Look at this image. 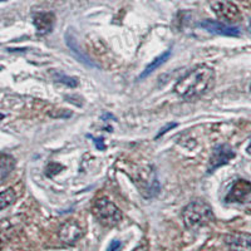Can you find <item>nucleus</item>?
<instances>
[{
	"label": "nucleus",
	"instance_id": "9",
	"mask_svg": "<svg viewBox=\"0 0 251 251\" xmlns=\"http://www.w3.org/2000/svg\"><path fill=\"white\" fill-rule=\"evenodd\" d=\"M225 243L231 251H251V235L231 232L225 236Z\"/></svg>",
	"mask_w": 251,
	"mask_h": 251
},
{
	"label": "nucleus",
	"instance_id": "19",
	"mask_svg": "<svg viewBox=\"0 0 251 251\" xmlns=\"http://www.w3.org/2000/svg\"><path fill=\"white\" fill-rule=\"evenodd\" d=\"M50 116H53V118H59V117H62V118H66L67 116H71L72 114V112L71 111H59V112H55V113H53V112H50Z\"/></svg>",
	"mask_w": 251,
	"mask_h": 251
},
{
	"label": "nucleus",
	"instance_id": "8",
	"mask_svg": "<svg viewBox=\"0 0 251 251\" xmlns=\"http://www.w3.org/2000/svg\"><path fill=\"white\" fill-rule=\"evenodd\" d=\"M83 234H84L83 228L75 223V220H69V221L63 224L60 226L59 231H58L59 240L66 245H75L78 240L83 236Z\"/></svg>",
	"mask_w": 251,
	"mask_h": 251
},
{
	"label": "nucleus",
	"instance_id": "4",
	"mask_svg": "<svg viewBox=\"0 0 251 251\" xmlns=\"http://www.w3.org/2000/svg\"><path fill=\"white\" fill-rule=\"evenodd\" d=\"M208 4L211 6L212 12L220 19L228 22V23H236L241 20V13H240L239 8L230 0H208Z\"/></svg>",
	"mask_w": 251,
	"mask_h": 251
},
{
	"label": "nucleus",
	"instance_id": "17",
	"mask_svg": "<svg viewBox=\"0 0 251 251\" xmlns=\"http://www.w3.org/2000/svg\"><path fill=\"white\" fill-rule=\"evenodd\" d=\"M66 40H67V43H68L69 48H71L72 50L75 51V54L77 55V58L80 60V62L86 63V64H89V66H93V63H92L91 60H89L88 58L86 57V55L83 54V53L79 50V49L75 48V39H73V38L71 37V35H68V37L66 38Z\"/></svg>",
	"mask_w": 251,
	"mask_h": 251
},
{
	"label": "nucleus",
	"instance_id": "21",
	"mask_svg": "<svg viewBox=\"0 0 251 251\" xmlns=\"http://www.w3.org/2000/svg\"><path fill=\"white\" fill-rule=\"evenodd\" d=\"M133 251H149V245L147 244H142V245L137 246Z\"/></svg>",
	"mask_w": 251,
	"mask_h": 251
},
{
	"label": "nucleus",
	"instance_id": "18",
	"mask_svg": "<svg viewBox=\"0 0 251 251\" xmlns=\"http://www.w3.org/2000/svg\"><path fill=\"white\" fill-rule=\"evenodd\" d=\"M121 249H122V243L118 241V240H113V241L109 244L107 251H121Z\"/></svg>",
	"mask_w": 251,
	"mask_h": 251
},
{
	"label": "nucleus",
	"instance_id": "23",
	"mask_svg": "<svg viewBox=\"0 0 251 251\" xmlns=\"http://www.w3.org/2000/svg\"><path fill=\"white\" fill-rule=\"evenodd\" d=\"M246 151H248V153L251 156V142H250V145H249V147H248V150H246Z\"/></svg>",
	"mask_w": 251,
	"mask_h": 251
},
{
	"label": "nucleus",
	"instance_id": "7",
	"mask_svg": "<svg viewBox=\"0 0 251 251\" xmlns=\"http://www.w3.org/2000/svg\"><path fill=\"white\" fill-rule=\"evenodd\" d=\"M235 157L234 150L228 145L216 146L212 151L210 161H208V174H212L221 166L226 165Z\"/></svg>",
	"mask_w": 251,
	"mask_h": 251
},
{
	"label": "nucleus",
	"instance_id": "16",
	"mask_svg": "<svg viewBox=\"0 0 251 251\" xmlns=\"http://www.w3.org/2000/svg\"><path fill=\"white\" fill-rule=\"evenodd\" d=\"M51 77L55 82L58 83H62L64 86L67 87H71V88H75V87L78 86V80L73 77H69V75H64L62 72H55V71H51L50 72Z\"/></svg>",
	"mask_w": 251,
	"mask_h": 251
},
{
	"label": "nucleus",
	"instance_id": "3",
	"mask_svg": "<svg viewBox=\"0 0 251 251\" xmlns=\"http://www.w3.org/2000/svg\"><path fill=\"white\" fill-rule=\"evenodd\" d=\"M92 214L100 225L106 226V227L117 226L122 221L123 217L120 208L106 197H100L94 202L93 207H92Z\"/></svg>",
	"mask_w": 251,
	"mask_h": 251
},
{
	"label": "nucleus",
	"instance_id": "22",
	"mask_svg": "<svg viewBox=\"0 0 251 251\" xmlns=\"http://www.w3.org/2000/svg\"><path fill=\"white\" fill-rule=\"evenodd\" d=\"M93 141L94 142H96V145L98 146V149L100 150H104V145H103V142H102V140H96V138H93Z\"/></svg>",
	"mask_w": 251,
	"mask_h": 251
},
{
	"label": "nucleus",
	"instance_id": "26",
	"mask_svg": "<svg viewBox=\"0 0 251 251\" xmlns=\"http://www.w3.org/2000/svg\"><path fill=\"white\" fill-rule=\"evenodd\" d=\"M250 92H251V84H250Z\"/></svg>",
	"mask_w": 251,
	"mask_h": 251
},
{
	"label": "nucleus",
	"instance_id": "5",
	"mask_svg": "<svg viewBox=\"0 0 251 251\" xmlns=\"http://www.w3.org/2000/svg\"><path fill=\"white\" fill-rule=\"evenodd\" d=\"M136 183L141 190V194L146 199H151L158 192V182L156 180V175H154L153 170L150 169V167L142 169L137 172Z\"/></svg>",
	"mask_w": 251,
	"mask_h": 251
},
{
	"label": "nucleus",
	"instance_id": "2",
	"mask_svg": "<svg viewBox=\"0 0 251 251\" xmlns=\"http://www.w3.org/2000/svg\"><path fill=\"white\" fill-rule=\"evenodd\" d=\"M182 219L186 227L196 230L202 226L208 225L215 219L211 206L202 200H197L188 203L182 211Z\"/></svg>",
	"mask_w": 251,
	"mask_h": 251
},
{
	"label": "nucleus",
	"instance_id": "13",
	"mask_svg": "<svg viewBox=\"0 0 251 251\" xmlns=\"http://www.w3.org/2000/svg\"><path fill=\"white\" fill-rule=\"evenodd\" d=\"M15 160L10 154L0 153V183L8 178V176L14 171Z\"/></svg>",
	"mask_w": 251,
	"mask_h": 251
},
{
	"label": "nucleus",
	"instance_id": "20",
	"mask_svg": "<svg viewBox=\"0 0 251 251\" xmlns=\"http://www.w3.org/2000/svg\"><path fill=\"white\" fill-rule=\"evenodd\" d=\"M175 126H176V123H171V125H169V126H166V128H163V129H162V131H161V132H160V133L157 134V138H158V137H161V136H162V134H163V133H165V132H166V131H170V129H171V128H174Z\"/></svg>",
	"mask_w": 251,
	"mask_h": 251
},
{
	"label": "nucleus",
	"instance_id": "1",
	"mask_svg": "<svg viewBox=\"0 0 251 251\" xmlns=\"http://www.w3.org/2000/svg\"><path fill=\"white\" fill-rule=\"evenodd\" d=\"M214 83V69L207 66H199L175 84V92L183 100H195L210 91Z\"/></svg>",
	"mask_w": 251,
	"mask_h": 251
},
{
	"label": "nucleus",
	"instance_id": "14",
	"mask_svg": "<svg viewBox=\"0 0 251 251\" xmlns=\"http://www.w3.org/2000/svg\"><path fill=\"white\" fill-rule=\"evenodd\" d=\"M170 55H171V49L163 51L162 54H160V55H158V57L154 58V59L152 60L151 63H150L149 66L146 67L145 71L142 72V75H141L140 79H145V78L147 77V75H151V73H153V72L156 71L157 68H160V67L162 66L163 63H165L166 60L169 59Z\"/></svg>",
	"mask_w": 251,
	"mask_h": 251
},
{
	"label": "nucleus",
	"instance_id": "12",
	"mask_svg": "<svg viewBox=\"0 0 251 251\" xmlns=\"http://www.w3.org/2000/svg\"><path fill=\"white\" fill-rule=\"evenodd\" d=\"M17 232V225L9 219L0 221V250L5 248Z\"/></svg>",
	"mask_w": 251,
	"mask_h": 251
},
{
	"label": "nucleus",
	"instance_id": "15",
	"mask_svg": "<svg viewBox=\"0 0 251 251\" xmlns=\"http://www.w3.org/2000/svg\"><path fill=\"white\" fill-rule=\"evenodd\" d=\"M18 200L17 190L14 187H10L5 191L0 192V211L4 208L12 206Z\"/></svg>",
	"mask_w": 251,
	"mask_h": 251
},
{
	"label": "nucleus",
	"instance_id": "24",
	"mask_svg": "<svg viewBox=\"0 0 251 251\" xmlns=\"http://www.w3.org/2000/svg\"><path fill=\"white\" fill-rule=\"evenodd\" d=\"M0 1H6V0H0Z\"/></svg>",
	"mask_w": 251,
	"mask_h": 251
},
{
	"label": "nucleus",
	"instance_id": "10",
	"mask_svg": "<svg viewBox=\"0 0 251 251\" xmlns=\"http://www.w3.org/2000/svg\"><path fill=\"white\" fill-rule=\"evenodd\" d=\"M200 26L205 30L210 31L212 34L219 35H226V37H239L240 29L236 26L226 25L220 22H215V20H203L201 22Z\"/></svg>",
	"mask_w": 251,
	"mask_h": 251
},
{
	"label": "nucleus",
	"instance_id": "25",
	"mask_svg": "<svg viewBox=\"0 0 251 251\" xmlns=\"http://www.w3.org/2000/svg\"><path fill=\"white\" fill-rule=\"evenodd\" d=\"M250 30H251V22H250Z\"/></svg>",
	"mask_w": 251,
	"mask_h": 251
},
{
	"label": "nucleus",
	"instance_id": "11",
	"mask_svg": "<svg viewBox=\"0 0 251 251\" xmlns=\"http://www.w3.org/2000/svg\"><path fill=\"white\" fill-rule=\"evenodd\" d=\"M33 23H34L37 31L40 35L48 34L53 30V26L55 23V17L53 13H37L33 18Z\"/></svg>",
	"mask_w": 251,
	"mask_h": 251
},
{
	"label": "nucleus",
	"instance_id": "6",
	"mask_svg": "<svg viewBox=\"0 0 251 251\" xmlns=\"http://www.w3.org/2000/svg\"><path fill=\"white\" fill-rule=\"evenodd\" d=\"M228 203H248L251 202V182L245 180H237L232 185L231 190L226 196Z\"/></svg>",
	"mask_w": 251,
	"mask_h": 251
}]
</instances>
